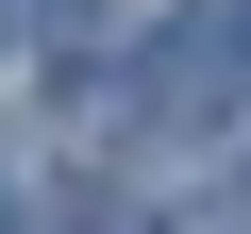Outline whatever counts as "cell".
<instances>
[{
	"instance_id": "cell-1",
	"label": "cell",
	"mask_w": 251,
	"mask_h": 234,
	"mask_svg": "<svg viewBox=\"0 0 251 234\" xmlns=\"http://www.w3.org/2000/svg\"><path fill=\"white\" fill-rule=\"evenodd\" d=\"M117 84H134L168 134H251V34H234V0H218V17H168Z\"/></svg>"
},
{
	"instance_id": "cell-3",
	"label": "cell",
	"mask_w": 251,
	"mask_h": 234,
	"mask_svg": "<svg viewBox=\"0 0 251 234\" xmlns=\"http://www.w3.org/2000/svg\"><path fill=\"white\" fill-rule=\"evenodd\" d=\"M184 234H234V217H184Z\"/></svg>"
},
{
	"instance_id": "cell-4",
	"label": "cell",
	"mask_w": 251,
	"mask_h": 234,
	"mask_svg": "<svg viewBox=\"0 0 251 234\" xmlns=\"http://www.w3.org/2000/svg\"><path fill=\"white\" fill-rule=\"evenodd\" d=\"M0 34H17V0H0Z\"/></svg>"
},
{
	"instance_id": "cell-2",
	"label": "cell",
	"mask_w": 251,
	"mask_h": 234,
	"mask_svg": "<svg viewBox=\"0 0 251 234\" xmlns=\"http://www.w3.org/2000/svg\"><path fill=\"white\" fill-rule=\"evenodd\" d=\"M17 34H34V50H67V67H84V50H100V0H17Z\"/></svg>"
},
{
	"instance_id": "cell-5",
	"label": "cell",
	"mask_w": 251,
	"mask_h": 234,
	"mask_svg": "<svg viewBox=\"0 0 251 234\" xmlns=\"http://www.w3.org/2000/svg\"><path fill=\"white\" fill-rule=\"evenodd\" d=\"M234 34H251V0H234Z\"/></svg>"
}]
</instances>
